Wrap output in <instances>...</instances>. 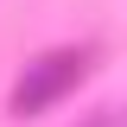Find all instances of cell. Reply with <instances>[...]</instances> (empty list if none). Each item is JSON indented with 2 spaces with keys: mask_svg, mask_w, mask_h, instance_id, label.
Listing matches in <instances>:
<instances>
[{
  "mask_svg": "<svg viewBox=\"0 0 127 127\" xmlns=\"http://www.w3.org/2000/svg\"><path fill=\"white\" fill-rule=\"evenodd\" d=\"M89 57H95L89 45H57V51H45L38 64H26V76L13 83V102H6V108H13L19 121H26V114H45L57 95H70L83 76H89Z\"/></svg>",
  "mask_w": 127,
  "mask_h": 127,
  "instance_id": "1",
  "label": "cell"
},
{
  "mask_svg": "<svg viewBox=\"0 0 127 127\" xmlns=\"http://www.w3.org/2000/svg\"><path fill=\"white\" fill-rule=\"evenodd\" d=\"M83 127H121V114H114V108H95V114H89Z\"/></svg>",
  "mask_w": 127,
  "mask_h": 127,
  "instance_id": "2",
  "label": "cell"
}]
</instances>
